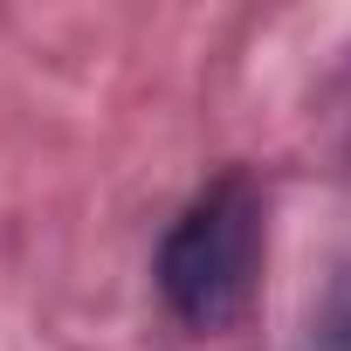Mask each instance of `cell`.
Returning a JSON list of instances; mask_svg holds the SVG:
<instances>
[{"mask_svg":"<svg viewBox=\"0 0 351 351\" xmlns=\"http://www.w3.org/2000/svg\"><path fill=\"white\" fill-rule=\"evenodd\" d=\"M262 255H269V193L255 172L228 165L221 180H207L180 221L158 241V303L172 324L193 337H221L255 310L262 289Z\"/></svg>","mask_w":351,"mask_h":351,"instance_id":"1","label":"cell"},{"mask_svg":"<svg viewBox=\"0 0 351 351\" xmlns=\"http://www.w3.org/2000/svg\"><path fill=\"white\" fill-rule=\"evenodd\" d=\"M303 351H351V317H337V310H324V317L310 324V337H303Z\"/></svg>","mask_w":351,"mask_h":351,"instance_id":"2","label":"cell"},{"mask_svg":"<svg viewBox=\"0 0 351 351\" xmlns=\"http://www.w3.org/2000/svg\"><path fill=\"white\" fill-rule=\"evenodd\" d=\"M324 310H337V317H351V269H344V276L330 282V303H324Z\"/></svg>","mask_w":351,"mask_h":351,"instance_id":"3","label":"cell"}]
</instances>
